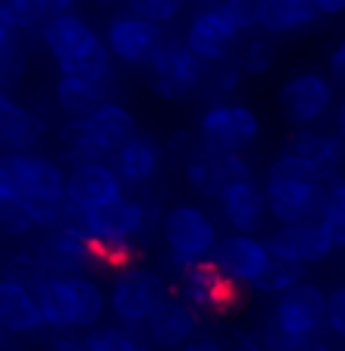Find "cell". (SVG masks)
<instances>
[{
	"label": "cell",
	"mask_w": 345,
	"mask_h": 351,
	"mask_svg": "<svg viewBox=\"0 0 345 351\" xmlns=\"http://www.w3.org/2000/svg\"><path fill=\"white\" fill-rule=\"evenodd\" d=\"M150 220L153 208L144 199L119 195V199L92 208V211H77L67 205L62 223L80 226L95 241V251H98V263L126 269L134 254V241L150 232Z\"/></svg>",
	"instance_id": "1"
},
{
	"label": "cell",
	"mask_w": 345,
	"mask_h": 351,
	"mask_svg": "<svg viewBox=\"0 0 345 351\" xmlns=\"http://www.w3.org/2000/svg\"><path fill=\"white\" fill-rule=\"evenodd\" d=\"M324 186H327V178L318 171L312 162L294 156V153H281V156L272 159L266 174L269 214L281 226L315 220L318 208H321Z\"/></svg>",
	"instance_id": "2"
},
{
	"label": "cell",
	"mask_w": 345,
	"mask_h": 351,
	"mask_svg": "<svg viewBox=\"0 0 345 351\" xmlns=\"http://www.w3.org/2000/svg\"><path fill=\"white\" fill-rule=\"evenodd\" d=\"M159 229L174 269H187V266H195V263L211 260L220 245L214 220L199 205H189V202L171 205L168 211H162Z\"/></svg>",
	"instance_id": "3"
},
{
	"label": "cell",
	"mask_w": 345,
	"mask_h": 351,
	"mask_svg": "<svg viewBox=\"0 0 345 351\" xmlns=\"http://www.w3.org/2000/svg\"><path fill=\"white\" fill-rule=\"evenodd\" d=\"M168 300V285L159 272L147 266H126L113 275L107 290V306L123 327H144L150 315Z\"/></svg>",
	"instance_id": "4"
},
{
	"label": "cell",
	"mask_w": 345,
	"mask_h": 351,
	"mask_svg": "<svg viewBox=\"0 0 345 351\" xmlns=\"http://www.w3.org/2000/svg\"><path fill=\"white\" fill-rule=\"evenodd\" d=\"M327 327V293L312 281H300L275 300L269 327L284 339H315Z\"/></svg>",
	"instance_id": "5"
},
{
	"label": "cell",
	"mask_w": 345,
	"mask_h": 351,
	"mask_svg": "<svg viewBox=\"0 0 345 351\" xmlns=\"http://www.w3.org/2000/svg\"><path fill=\"white\" fill-rule=\"evenodd\" d=\"M205 67L199 58L189 52L184 40H162L156 56L147 64L150 73V89L162 101H184L205 83Z\"/></svg>",
	"instance_id": "6"
},
{
	"label": "cell",
	"mask_w": 345,
	"mask_h": 351,
	"mask_svg": "<svg viewBox=\"0 0 345 351\" xmlns=\"http://www.w3.org/2000/svg\"><path fill=\"white\" fill-rule=\"evenodd\" d=\"M202 147L217 153H241L260 138V117L245 104H211L199 119Z\"/></svg>",
	"instance_id": "7"
},
{
	"label": "cell",
	"mask_w": 345,
	"mask_h": 351,
	"mask_svg": "<svg viewBox=\"0 0 345 351\" xmlns=\"http://www.w3.org/2000/svg\"><path fill=\"white\" fill-rule=\"evenodd\" d=\"M178 296L199 315H223L239 302V285H233L211 260H205L178 269Z\"/></svg>",
	"instance_id": "8"
},
{
	"label": "cell",
	"mask_w": 345,
	"mask_h": 351,
	"mask_svg": "<svg viewBox=\"0 0 345 351\" xmlns=\"http://www.w3.org/2000/svg\"><path fill=\"white\" fill-rule=\"evenodd\" d=\"M278 107L287 123L300 128H312L333 107V83L318 71L294 73V77H287L281 83Z\"/></svg>",
	"instance_id": "9"
},
{
	"label": "cell",
	"mask_w": 345,
	"mask_h": 351,
	"mask_svg": "<svg viewBox=\"0 0 345 351\" xmlns=\"http://www.w3.org/2000/svg\"><path fill=\"white\" fill-rule=\"evenodd\" d=\"M34 254L43 263L46 275H58V278H73V275H83L89 266H98L95 241L80 226L67 223L49 229Z\"/></svg>",
	"instance_id": "10"
},
{
	"label": "cell",
	"mask_w": 345,
	"mask_h": 351,
	"mask_svg": "<svg viewBox=\"0 0 345 351\" xmlns=\"http://www.w3.org/2000/svg\"><path fill=\"white\" fill-rule=\"evenodd\" d=\"M40 40L49 49V56L56 58L58 71H67V67L86 62L89 56L104 46V37H98V31L86 22L77 12H64V16H56L40 28Z\"/></svg>",
	"instance_id": "11"
},
{
	"label": "cell",
	"mask_w": 345,
	"mask_h": 351,
	"mask_svg": "<svg viewBox=\"0 0 345 351\" xmlns=\"http://www.w3.org/2000/svg\"><path fill=\"white\" fill-rule=\"evenodd\" d=\"M104 43L117 62L150 64V58L156 56V49L162 46V25L134 16V12H117L107 22Z\"/></svg>",
	"instance_id": "12"
},
{
	"label": "cell",
	"mask_w": 345,
	"mask_h": 351,
	"mask_svg": "<svg viewBox=\"0 0 345 351\" xmlns=\"http://www.w3.org/2000/svg\"><path fill=\"white\" fill-rule=\"evenodd\" d=\"M184 174L193 190L220 199L233 184L251 178V168L239 153H217L208 150V147H199V150H193L187 156Z\"/></svg>",
	"instance_id": "13"
},
{
	"label": "cell",
	"mask_w": 345,
	"mask_h": 351,
	"mask_svg": "<svg viewBox=\"0 0 345 351\" xmlns=\"http://www.w3.org/2000/svg\"><path fill=\"white\" fill-rule=\"evenodd\" d=\"M269 254L278 260L296 263V266H315V263L327 260L336 251L333 239L327 235L321 220H302V223H287L278 226L269 235Z\"/></svg>",
	"instance_id": "14"
},
{
	"label": "cell",
	"mask_w": 345,
	"mask_h": 351,
	"mask_svg": "<svg viewBox=\"0 0 345 351\" xmlns=\"http://www.w3.org/2000/svg\"><path fill=\"white\" fill-rule=\"evenodd\" d=\"M211 263L220 269L223 275H226L229 281H233V285L254 287L257 281L263 278V272L269 269V263H272V254H269L266 241L257 239V235L233 232L217 245Z\"/></svg>",
	"instance_id": "15"
},
{
	"label": "cell",
	"mask_w": 345,
	"mask_h": 351,
	"mask_svg": "<svg viewBox=\"0 0 345 351\" xmlns=\"http://www.w3.org/2000/svg\"><path fill=\"white\" fill-rule=\"evenodd\" d=\"M241 31L220 10H195L187 25L184 43L202 64H217L233 58V46Z\"/></svg>",
	"instance_id": "16"
},
{
	"label": "cell",
	"mask_w": 345,
	"mask_h": 351,
	"mask_svg": "<svg viewBox=\"0 0 345 351\" xmlns=\"http://www.w3.org/2000/svg\"><path fill=\"white\" fill-rule=\"evenodd\" d=\"M67 205L77 211H92L98 205L119 199L123 193V178L117 174V168L110 162H86V165L71 168L67 174Z\"/></svg>",
	"instance_id": "17"
},
{
	"label": "cell",
	"mask_w": 345,
	"mask_h": 351,
	"mask_svg": "<svg viewBox=\"0 0 345 351\" xmlns=\"http://www.w3.org/2000/svg\"><path fill=\"white\" fill-rule=\"evenodd\" d=\"M199 318L193 306H187L180 296H168L165 302L150 315V321L144 324L147 339L153 348L159 351H180L184 346L195 339V330H199Z\"/></svg>",
	"instance_id": "18"
},
{
	"label": "cell",
	"mask_w": 345,
	"mask_h": 351,
	"mask_svg": "<svg viewBox=\"0 0 345 351\" xmlns=\"http://www.w3.org/2000/svg\"><path fill=\"white\" fill-rule=\"evenodd\" d=\"M217 202H220L223 220H226V223L233 226V232H239V235H254L269 214L266 186H260L254 178L233 184Z\"/></svg>",
	"instance_id": "19"
},
{
	"label": "cell",
	"mask_w": 345,
	"mask_h": 351,
	"mask_svg": "<svg viewBox=\"0 0 345 351\" xmlns=\"http://www.w3.org/2000/svg\"><path fill=\"white\" fill-rule=\"evenodd\" d=\"M284 153L312 162L318 171L327 180L340 178V168L345 165V144L336 134H324L315 128H296L287 141H284Z\"/></svg>",
	"instance_id": "20"
},
{
	"label": "cell",
	"mask_w": 345,
	"mask_h": 351,
	"mask_svg": "<svg viewBox=\"0 0 345 351\" xmlns=\"http://www.w3.org/2000/svg\"><path fill=\"white\" fill-rule=\"evenodd\" d=\"M321 16L315 0H260L257 3V31L269 37L300 34L312 28Z\"/></svg>",
	"instance_id": "21"
},
{
	"label": "cell",
	"mask_w": 345,
	"mask_h": 351,
	"mask_svg": "<svg viewBox=\"0 0 345 351\" xmlns=\"http://www.w3.org/2000/svg\"><path fill=\"white\" fill-rule=\"evenodd\" d=\"M46 123L22 107L10 95H0V144L10 147V153H31L34 147L43 141Z\"/></svg>",
	"instance_id": "22"
},
{
	"label": "cell",
	"mask_w": 345,
	"mask_h": 351,
	"mask_svg": "<svg viewBox=\"0 0 345 351\" xmlns=\"http://www.w3.org/2000/svg\"><path fill=\"white\" fill-rule=\"evenodd\" d=\"M86 123H89V132H92L95 144H98V150L104 153V156H113L119 147H126L128 141L141 134L134 113L128 110V107L117 104V101L101 104L92 117H86Z\"/></svg>",
	"instance_id": "23"
},
{
	"label": "cell",
	"mask_w": 345,
	"mask_h": 351,
	"mask_svg": "<svg viewBox=\"0 0 345 351\" xmlns=\"http://www.w3.org/2000/svg\"><path fill=\"white\" fill-rule=\"evenodd\" d=\"M0 327L12 336H28L46 327L34 290L0 278Z\"/></svg>",
	"instance_id": "24"
},
{
	"label": "cell",
	"mask_w": 345,
	"mask_h": 351,
	"mask_svg": "<svg viewBox=\"0 0 345 351\" xmlns=\"http://www.w3.org/2000/svg\"><path fill=\"white\" fill-rule=\"evenodd\" d=\"M110 165L117 168L123 184H134V186L147 184V180L156 178V171L162 165V147L150 134H138V138H132L126 147H119L113 153Z\"/></svg>",
	"instance_id": "25"
},
{
	"label": "cell",
	"mask_w": 345,
	"mask_h": 351,
	"mask_svg": "<svg viewBox=\"0 0 345 351\" xmlns=\"http://www.w3.org/2000/svg\"><path fill=\"white\" fill-rule=\"evenodd\" d=\"M34 296H37V306H40V315H43L46 327L77 330V293H73L71 278L49 275V278H43L37 285Z\"/></svg>",
	"instance_id": "26"
},
{
	"label": "cell",
	"mask_w": 345,
	"mask_h": 351,
	"mask_svg": "<svg viewBox=\"0 0 345 351\" xmlns=\"http://www.w3.org/2000/svg\"><path fill=\"white\" fill-rule=\"evenodd\" d=\"M110 101L107 83H95L83 77H58L56 83V104L62 107L71 119H86Z\"/></svg>",
	"instance_id": "27"
},
{
	"label": "cell",
	"mask_w": 345,
	"mask_h": 351,
	"mask_svg": "<svg viewBox=\"0 0 345 351\" xmlns=\"http://www.w3.org/2000/svg\"><path fill=\"white\" fill-rule=\"evenodd\" d=\"M40 156L37 153H3L0 156V199L22 202L37 186Z\"/></svg>",
	"instance_id": "28"
},
{
	"label": "cell",
	"mask_w": 345,
	"mask_h": 351,
	"mask_svg": "<svg viewBox=\"0 0 345 351\" xmlns=\"http://www.w3.org/2000/svg\"><path fill=\"white\" fill-rule=\"evenodd\" d=\"M318 220L324 223L333 245L345 247V178L327 180L321 195V208H318Z\"/></svg>",
	"instance_id": "29"
},
{
	"label": "cell",
	"mask_w": 345,
	"mask_h": 351,
	"mask_svg": "<svg viewBox=\"0 0 345 351\" xmlns=\"http://www.w3.org/2000/svg\"><path fill=\"white\" fill-rule=\"evenodd\" d=\"M73 293H77V330H92L98 327L107 306V293L101 290L89 275H73Z\"/></svg>",
	"instance_id": "30"
},
{
	"label": "cell",
	"mask_w": 345,
	"mask_h": 351,
	"mask_svg": "<svg viewBox=\"0 0 345 351\" xmlns=\"http://www.w3.org/2000/svg\"><path fill=\"white\" fill-rule=\"evenodd\" d=\"M83 339L89 351H153V346L141 342L128 327H117V324H98L86 330Z\"/></svg>",
	"instance_id": "31"
},
{
	"label": "cell",
	"mask_w": 345,
	"mask_h": 351,
	"mask_svg": "<svg viewBox=\"0 0 345 351\" xmlns=\"http://www.w3.org/2000/svg\"><path fill=\"white\" fill-rule=\"evenodd\" d=\"M22 205H25V211L31 214L34 226L49 232V229L62 226L64 208H67V195H62V193H31V195H25L22 199Z\"/></svg>",
	"instance_id": "32"
},
{
	"label": "cell",
	"mask_w": 345,
	"mask_h": 351,
	"mask_svg": "<svg viewBox=\"0 0 345 351\" xmlns=\"http://www.w3.org/2000/svg\"><path fill=\"white\" fill-rule=\"evenodd\" d=\"M241 77H245L241 64L235 62V58H226V62H217V64L205 67V83H202V89L214 98V104H220V98L233 95V92L239 89Z\"/></svg>",
	"instance_id": "33"
},
{
	"label": "cell",
	"mask_w": 345,
	"mask_h": 351,
	"mask_svg": "<svg viewBox=\"0 0 345 351\" xmlns=\"http://www.w3.org/2000/svg\"><path fill=\"white\" fill-rule=\"evenodd\" d=\"M300 281H306V266H296V263H287V260H278V256H272V263H269V269L263 272V278L254 285V290H260V293L281 296L284 290L296 287Z\"/></svg>",
	"instance_id": "34"
},
{
	"label": "cell",
	"mask_w": 345,
	"mask_h": 351,
	"mask_svg": "<svg viewBox=\"0 0 345 351\" xmlns=\"http://www.w3.org/2000/svg\"><path fill=\"white\" fill-rule=\"evenodd\" d=\"M0 10H3L10 28H43L49 22L46 16V3L43 0H0Z\"/></svg>",
	"instance_id": "35"
},
{
	"label": "cell",
	"mask_w": 345,
	"mask_h": 351,
	"mask_svg": "<svg viewBox=\"0 0 345 351\" xmlns=\"http://www.w3.org/2000/svg\"><path fill=\"white\" fill-rule=\"evenodd\" d=\"M272 62H275L272 37L263 31H251V37H248L245 49H241V58H239L241 71L245 73H266L269 67H272Z\"/></svg>",
	"instance_id": "36"
},
{
	"label": "cell",
	"mask_w": 345,
	"mask_h": 351,
	"mask_svg": "<svg viewBox=\"0 0 345 351\" xmlns=\"http://www.w3.org/2000/svg\"><path fill=\"white\" fill-rule=\"evenodd\" d=\"M0 278L6 281H16V285L28 287V290H37V285L43 278H49L43 269V263L37 260V254H16L3 263V275Z\"/></svg>",
	"instance_id": "37"
},
{
	"label": "cell",
	"mask_w": 345,
	"mask_h": 351,
	"mask_svg": "<svg viewBox=\"0 0 345 351\" xmlns=\"http://www.w3.org/2000/svg\"><path fill=\"white\" fill-rule=\"evenodd\" d=\"M126 3H128V12H134V16L150 19V22H156V25H165L180 16L187 0H126Z\"/></svg>",
	"instance_id": "38"
},
{
	"label": "cell",
	"mask_w": 345,
	"mask_h": 351,
	"mask_svg": "<svg viewBox=\"0 0 345 351\" xmlns=\"http://www.w3.org/2000/svg\"><path fill=\"white\" fill-rule=\"evenodd\" d=\"M34 226L31 214L25 211V205L19 199H0V232L3 235H12V239H19V235H28Z\"/></svg>",
	"instance_id": "39"
},
{
	"label": "cell",
	"mask_w": 345,
	"mask_h": 351,
	"mask_svg": "<svg viewBox=\"0 0 345 351\" xmlns=\"http://www.w3.org/2000/svg\"><path fill=\"white\" fill-rule=\"evenodd\" d=\"M22 77H25V52L16 43H10L0 52V80H3V86H12Z\"/></svg>",
	"instance_id": "40"
},
{
	"label": "cell",
	"mask_w": 345,
	"mask_h": 351,
	"mask_svg": "<svg viewBox=\"0 0 345 351\" xmlns=\"http://www.w3.org/2000/svg\"><path fill=\"white\" fill-rule=\"evenodd\" d=\"M327 330L345 339V287L327 293Z\"/></svg>",
	"instance_id": "41"
},
{
	"label": "cell",
	"mask_w": 345,
	"mask_h": 351,
	"mask_svg": "<svg viewBox=\"0 0 345 351\" xmlns=\"http://www.w3.org/2000/svg\"><path fill=\"white\" fill-rule=\"evenodd\" d=\"M327 67H330V77L340 80V83H345V37L333 46V49H330V56H327Z\"/></svg>",
	"instance_id": "42"
},
{
	"label": "cell",
	"mask_w": 345,
	"mask_h": 351,
	"mask_svg": "<svg viewBox=\"0 0 345 351\" xmlns=\"http://www.w3.org/2000/svg\"><path fill=\"white\" fill-rule=\"evenodd\" d=\"M46 351H89V348H86L83 336H67V333H62V336H56V339L49 342V348H46Z\"/></svg>",
	"instance_id": "43"
},
{
	"label": "cell",
	"mask_w": 345,
	"mask_h": 351,
	"mask_svg": "<svg viewBox=\"0 0 345 351\" xmlns=\"http://www.w3.org/2000/svg\"><path fill=\"white\" fill-rule=\"evenodd\" d=\"M233 351H269V346L263 339V333H245V336H239Z\"/></svg>",
	"instance_id": "44"
},
{
	"label": "cell",
	"mask_w": 345,
	"mask_h": 351,
	"mask_svg": "<svg viewBox=\"0 0 345 351\" xmlns=\"http://www.w3.org/2000/svg\"><path fill=\"white\" fill-rule=\"evenodd\" d=\"M43 3H46V16L56 19V16H64V12H73L77 0H43Z\"/></svg>",
	"instance_id": "45"
},
{
	"label": "cell",
	"mask_w": 345,
	"mask_h": 351,
	"mask_svg": "<svg viewBox=\"0 0 345 351\" xmlns=\"http://www.w3.org/2000/svg\"><path fill=\"white\" fill-rule=\"evenodd\" d=\"M315 6L321 10V16H340V12H345V0H315Z\"/></svg>",
	"instance_id": "46"
},
{
	"label": "cell",
	"mask_w": 345,
	"mask_h": 351,
	"mask_svg": "<svg viewBox=\"0 0 345 351\" xmlns=\"http://www.w3.org/2000/svg\"><path fill=\"white\" fill-rule=\"evenodd\" d=\"M290 351H333V348H330L327 342L321 339V336H315V339H302V342H296V346L290 348Z\"/></svg>",
	"instance_id": "47"
},
{
	"label": "cell",
	"mask_w": 345,
	"mask_h": 351,
	"mask_svg": "<svg viewBox=\"0 0 345 351\" xmlns=\"http://www.w3.org/2000/svg\"><path fill=\"white\" fill-rule=\"evenodd\" d=\"M180 351H223V346H217L214 339H193L189 346H184Z\"/></svg>",
	"instance_id": "48"
},
{
	"label": "cell",
	"mask_w": 345,
	"mask_h": 351,
	"mask_svg": "<svg viewBox=\"0 0 345 351\" xmlns=\"http://www.w3.org/2000/svg\"><path fill=\"white\" fill-rule=\"evenodd\" d=\"M0 351H22V342H19V336L0 330Z\"/></svg>",
	"instance_id": "49"
},
{
	"label": "cell",
	"mask_w": 345,
	"mask_h": 351,
	"mask_svg": "<svg viewBox=\"0 0 345 351\" xmlns=\"http://www.w3.org/2000/svg\"><path fill=\"white\" fill-rule=\"evenodd\" d=\"M333 125H336V138L345 144V101L336 107V117H333Z\"/></svg>",
	"instance_id": "50"
},
{
	"label": "cell",
	"mask_w": 345,
	"mask_h": 351,
	"mask_svg": "<svg viewBox=\"0 0 345 351\" xmlns=\"http://www.w3.org/2000/svg\"><path fill=\"white\" fill-rule=\"evenodd\" d=\"M10 43H12V28H10V25L0 22V52H3Z\"/></svg>",
	"instance_id": "51"
},
{
	"label": "cell",
	"mask_w": 345,
	"mask_h": 351,
	"mask_svg": "<svg viewBox=\"0 0 345 351\" xmlns=\"http://www.w3.org/2000/svg\"><path fill=\"white\" fill-rule=\"evenodd\" d=\"M98 6H117V3H123V0H95Z\"/></svg>",
	"instance_id": "52"
},
{
	"label": "cell",
	"mask_w": 345,
	"mask_h": 351,
	"mask_svg": "<svg viewBox=\"0 0 345 351\" xmlns=\"http://www.w3.org/2000/svg\"><path fill=\"white\" fill-rule=\"evenodd\" d=\"M0 95H3V80H0Z\"/></svg>",
	"instance_id": "53"
},
{
	"label": "cell",
	"mask_w": 345,
	"mask_h": 351,
	"mask_svg": "<svg viewBox=\"0 0 345 351\" xmlns=\"http://www.w3.org/2000/svg\"><path fill=\"white\" fill-rule=\"evenodd\" d=\"M0 330H3V327H0Z\"/></svg>",
	"instance_id": "54"
}]
</instances>
